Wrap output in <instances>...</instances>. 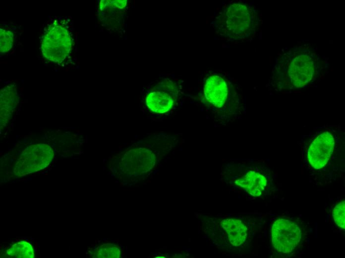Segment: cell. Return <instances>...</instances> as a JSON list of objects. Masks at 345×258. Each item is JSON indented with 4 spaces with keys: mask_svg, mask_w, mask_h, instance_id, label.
Listing matches in <instances>:
<instances>
[{
    "mask_svg": "<svg viewBox=\"0 0 345 258\" xmlns=\"http://www.w3.org/2000/svg\"><path fill=\"white\" fill-rule=\"evenodd\" d=\"M199 105L215 125H227L232 121L237 110V99L230 78L222 71L205 72L198 82Z\"/></svg>",
    "mask_w": 345,
    "mask_h": 258,
    "instance_id": "1",
    "label": "cell"
},
{
    "mask_svg": "<svg viewBox=\"0 0 345 258\" xmlns=\"http://www.w3.org/2000/svg\"><path fill=\"white\" fill-rule=\"evenodd\" d=\"M212 23L223 39H241L253 30V19L250 8L245 4L233 3L225 5Z\"/></svg>",
    "mask_w": 345,
    "mask_h": 258,
    "instance_id": "2",
    "label": "cell"
},
{
    "mask_svg": "<svg viewBox=\"0 0 345 258\" xmlns=\"http://www.w3.org/2000/svg\"><path fill=\"white\" fill-rule=\"evenodd\" d=\"M302 235L301 227L298 222L288 218H279L272 226L273 248L277 253L289 254L298 247Z\"/></svg>",
    "mask_w": 345,
    "mask_h": 258,
    "instance_id": "3",
    "label": "cell"
},
{
    "mask_svg": "<svg viewBox=\"0 0 345 258\" xmlns=\"http://www.w3.org/2000/svg\"><path fill=\"white\" fill-rule=\"evenodd\" d=\"M69 32L59 24L51 25L43 36L41 51L44 57L56 63H61L68 55L71 47Z\"/></svg>",
    "mask_w": 345,
    "mask_h": 258,
    "instance_id": "4",
    "label": "cell"
},
{
    "mask_svg": "<svg viewBox=\"0 0 345 258\" xmlns=\"http://www.w3.org/2000/svg\"><path fill=\"white\" fill-rule=\"evenodd\" d=\"M52 147L46 144H36L26 148L18 159L13 172L15 176H24L46 168L54 158Z\"/></svg>",
    "mask_w": 345,
    "mask_h": 258,
    "instance_id": "5",
    "label": "cell"
},
{
    "mask_svg": "<svg viewBox=\"0 0 345 258\" xmlns=\"http://www.w3.org/2000/svg\"><path fill=\"white\" fill-rule=\"evenodd\" d=\"M156 164L155 154L150 150L136 148L126 151L120 161V168L127 175H140L151 170Z\"/></svg>",
    "mask_w": 345,
    "mask_h": 258,
    "instance_id": "6",
    "label": "cell"
},
{
    "mask_svg": "<svg viewBox=\"0 0 345 258\" xmlns=\"http://www.w3.org/2000/svg\"><path fill=\"white\" fill-rule=\"evenodd\" d=\"M334 144V138L328 131L320 133L312 141L308 148L307 158L313 168L321 169L327 164L333 152Z\"/></svg>",
    "mask_w": 345,
    "mask_h": 258,
    "instance_id": "7",
    "label": "cell"
},
{
    "mask_svg": "<svg viewBox=\"0 0 345 258\" xmlns=\"http://www.w3.org/2000/svg\"><path fill=\"white\" fill-rule=\"evenodd\" d=\"M160 86V89L152 91L147 95L146 103L153 112L164 114L173 106L177 91L171 81H164Z\"/></svg>",
    "mask_w": 345,
    "mask_h": 258,
    "instance_id": "8",
    "label": "cell"
},
{
    "mask_svg": "<svg viewBox=\"0 0 345 258\" xmlns=\"http://www.w3.org/2000/svg\"><path fill=\"white\" fill-rule=\"evenodd\" d=\"M314 72L313 60L306 55L295 57L288 69L291 81L297 87H303L308 83L313 77Z\"/></svg>",
    "mask_w": 345,
    "mask_h": 258,
    "instance_id": "9",
    "label": "cell"
},
{
    "mask_svg": "<svg viewBox=\"0 0 345 258\" xmlns=\"http://www.w3.org/2000/svg\"><path fill=\"white\" fill-rule=\"evenodd\" d=\"M234 183L251 195L259 196L266 189L268 180L261 173L251 169L237 177Z\"/></svg>",
    "mask_w": 345,
    "mask_h": 258,
    "instance_id": "10",
    "label": "cell"
},
{
    "mask_svg": "<svg viewBox=\"0 0 345 258\" xmlns=\"http://www.w3.org/2000/svg\"><path fill=\"white\" fill-rule=\"evenodd\" d=\"M18 102L17 90L13 85H8L0 91V125L5 126L10 119Z\"/></svg>",
    "mask_w": 345,
    "mask_h": 258,
    "instance_id": "11",
    "label": "cell"
},
{
    "mask_svg": "<svg viewBox=\"0 0 345 258\" xmlns=\"http://www.w3.org/2000/svg\"><path fill=\"white\" fill-rule=\"evenodd\" d=\"M221 226L226 232L232 245L238 247L244 243L247 237L248 230L241 220L234 218L225 219L222 221Z\"/></svg>",
    "mask_w": 345,
    "mask_h": 258,
    "instance_id": "12",
    "label": "cell"
},
{
    "mask_svg": "<svg viewBox=\"0 0 345 258\" xmlns=\"http://www.w3.org/2000/svg\"><path fill=\"white\" fill-rule=\"evenodd\" d=\"M7 254L11 258H33L34 257L33 247L26 241H20L13 244L7 251Z\"/></svg>",
    "mask_w": 345,
    "mask_h": 258,
    "instance_id": "13",
    "label": "cell"
},
{
    "mask_svg": "<svg viewBox=\"0 0 345 258\" xmlns=\"http://www.w3.org/2000/svg\"><path fill=\"white\" fill-rule=\"evenodd\" d=\"M120 255L119 247L113 244H104L96 248L92 256L98 258H118Z\"/></svg>",
    "mask_w": 345,
    "mask_h": 258,
    "instance_id": "14",
    "label": "cell"
},
{
    "mask_svg": "<svg viewBox=\"0 0 345 258\" xmlns=\"http://www.w3.org/2000/svg\"><path fill=\"white\" fill-rule=\"evenodd\" d=\"M333 217L335 223L340 227L345 229V201L338 203L333 210Z\"/></svg>",
    "mask_w": 345,
    "mask_h": 258,
    "instance_id": "15",
    "label": "cell"
},
{
    "mask_svg": "<svg viewBox=\"0 0 345 258\" xmlns=\"http://www.w3.org/2000/svg\"><path fill=\"white\" fill-rule=\"evenodd\" d=\"M0 51L1 53L8 52L11 48L13 42V35L11 32L0 29Z\"/></svg>",
    "mask_w": 345,
    "mask_h": 258,
    "instance_id": "16",
    "label": "cell"
}]
</instances>
